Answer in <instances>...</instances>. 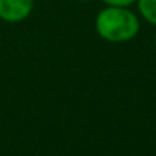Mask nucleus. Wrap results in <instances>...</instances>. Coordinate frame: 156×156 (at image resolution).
<instances>
[{
  "label": "nucleus",
  "instance_id": "39448f33",
  "mask_svg": "<svg viewBox=\"0 0 156 156\" xmlns=\"http://www.w3.org/2000/svg\"><path fill=\"white\" fill-rule=\"evenodd\" d=\"M153 41H155V46H156V34H155V38H153Z\"/></svg>",
  "mask_w": 156,
  "mask_h": 156
},
{
  "label": "nucleus",
  "instance_id": "7ed1b4c3",
  "mask_svg": "<svg viewBox=\"0 0 156 156\" xmlns=\"http://www.w3.org/2000/svg\"><path fill=\"white\" fill-rule=\"evenodd\" d=\"M136 8L144 21L156 26V0H136Z\"/></svg>",
  "mask_w": 156,
  "mask_h": 156
},
{
  "label": "nucleus",
  "instance_id": "f257e3e1",
  "mask_svg": "<svg viewBox=\"0 0 156 156\" xmlns=\"http://www.w3.org/2000/svg\"><path fill=\"white\" fill-rule=\"evenodd\" d=\"M140 17L129 8L105 6L96 17V30L108 43H126L140 32Z\"/></svg>",
  "mask_w": 156,
  "mask_h": 156
},
{
  "label": "nucleus",
  "instance_id": "f03ea898",
  "mask_svg": "<svg viewBox=\"0 0 156 156\" xmlns=\"http://www.w3.org/2000/svg\"><path fill=\"white\" fill-rule=\"evenodd\" d=\"M35 0H0V20L6 23H20L34 11Z\"/></svg>",
  "mask_w": 156,
  "mask_h": 156
},
{
  "label": "nucleus",
  "instance_id": "20e7f679",
  "mask_svg": "<svg viewBox=\"0 0 156 156\" xmlns=\"http://www.w3.org/2000/svg\"><path fill=\"white\" fill-rule=\"evenodd\" d=\"M106 6H121V8H130L136 0H102Z\"/></svg>",
  "mask_w": 156,
  "mask_h": 156
},
{
  "label": "nucleus",
  "instance_id": "423d86ee",
  "mask_svg": "<svg viewBox=\"0 0 156 156\" xmlns=\"http://www.w3.org/2000/svg\"><path fill=\"white\" fill-rule=\"evenodd\" d=\"M77 2H88V0H77Z\"/></svg>",
  "mask_w": 156,
  "mask_h": 156
}]
</instances>
